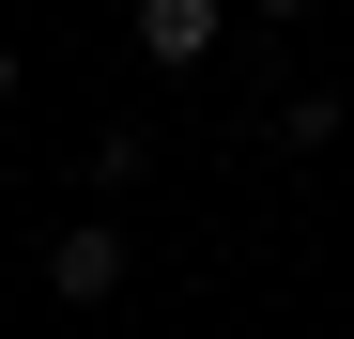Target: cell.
Returning a JSON list of instances; mask_svg holds the SVG:
<instances>
[{
  "mask_svg": "<svg viewBox=\"0 0 354 339\" xmlns=\"http://www.w3.org/2000/svg\"><path fill=\"white\" fill-rule=\"evenodd\" d=\"M124 232H108V216H77V232H46V293H62V309H108V293H124Z\"/></svg>",
  "mask_w": 354,
  "mask_h": 339,
  "instance_id": "6da1fadb",
  "label": "cell"
},
{
  "mask_svg": "<svg viewBox=\"0 0 354 339\" xmlns=\"http://www.w3.org/2000/svg\"><path fill=\"white\" fill-rule=\"evenodd\" d=\"M216 31H231V0H139V62H154V77L216 62Z\"/></svg>",
  "mask_w": 354,
  "mask_h": 339,
  "instance_id": "7a4b0ae2",
  "label": "cell"
},
{
  "mask_svg": "<svg viewBox=\"0 0 354 339\" xmlns=\"http://www.w3.org/2000/svg\"><path fill=\"white\" fill-rule=\"evenodd\" d=\"M262 139H277V154H324V139H354V108H339V93H277Z\"/></svg>",
  "mask_w": 354,
  "mask_h": 339,
  "instance_id": "3957f363",
  "label": "cell"
},
{
  "mask_svg": "<svg viewBox=\"0 0 354 339\" xmlns=\"http://www.w3.org/2000/svg\"><path fill=\"white\" fill-rule=\"evenodd\" d=\"M247 16H262V31H277V16H308V0H247Z\"/></svg>",
  "mask_w": 354,
  "mask_h": 339,
  "instance_id": "277c9868",
  "label": "cell"
},
{
  "mask_svg": "<svg viewBox=\"0 0 354 339\" xmlns=\"http://www.w3.org/2000/svg\"><path fill=\"white\" fill-rule=\"evenodd\" d=\"M0 108H16V46H0Z\"/></svg>",
  "mask_w": 354,
  "mask_h": 339,
  "instance_id": "5b68a950",
  "label": "cell"
},
{
  "mask_svg": "<svg viewBox=\"0 0 354 339\" xmlns=\"http://www.w3.org/2000/svg\"><path fill=\"white\" fill-rule=\"evenodd\" d=\"M0 16H16V0H0Z\"/></svg>",
  "mask_w": 354,
  "mask_h": 339,
  "instance_id": "8992f818",
  "label": "cell"
}]
</instances>
